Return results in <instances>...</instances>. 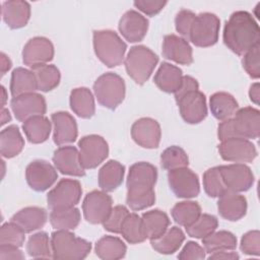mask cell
<instances>
[{"label": "cell", "mask_w": 260, "mask_h": 260, "mask_svg": "<svg viewBox=\"0 0 260 260\" xmlns=\"http://www.w3.org/2000/svg\"><path fill=\"white\" fill-rule=\"evenodd\" d=\"M203 188L209 197H219L226 191L218 167H213L203 174Z\"/></svg>", "instance_id": "f6af8a7d"}, {"label": "cell", "mask_w": 260, "mask_h": 260, "mask_svg": "<svg viewBox=\"0 0 260 260\" xmlns=\"http://www.w3.org/2000/svg\"><path fill=\"white\" fill-rule=\"evenodd\" d=\"M260 134V112L252 107L238 109L235 115L218 125L220 141L229 138L257 139Z\"/></svg>", "instance_id": "3957f363"}, {"label": "cell", "mask_w": 260, "mask_h": 260, "mask_svg": "<svg viewBox=\"0 0 260 260\" xmlns=\"http://www.w3.org/2000/svg\"><path fill=\"white\" fill-rule=\"evenodd\" d=\"M223 43L235 54L243 56L260 44V28L252 14L247 11L234 12L223 28Z\"/></svg>", "instance_id": "7a4b0ae2"}, {"label": "cell", "mask_w": 260, "mask_h": 260, "mask_svg": "<svg viewBox=\"0 0 260 260\" xmlns=\"http://www.w3.org/2000/svg\"><path fill=\"white\" fill-rule=\"evenodd\" d=\"M125 167L117 160L107 161L99 171V186L105 192L116 190L123 182Z\"/></svg>", "instance_id": "83f0119b"}, {"label": "cell", "mask_w": 260, "mask_h": 260, "mask_svg": "<svg viewBox=\"0 0 260 260\" xmlns=\"http://www.w3.org/2000/svg\"><path fill=\"white\" fill-rule=\"evenodd\" d=\"M10 106L16 120L19 122H24L34 116L44 115L47 111L45 98L37 92L24 93L13 98Z\"/></svg>", "instance_id": "e0dca14e"}, {"label": "cell", "mask_w": 260, "mask_h": 260, "mask_svg": "<svg viewBox=\"0 0 260 260\" xmlns=\"http://www.w3.org/2000/svg\"><path fill=\"white\" fill-rule=\"evenodd\" d=\"M141 222L146 239L152 240L161 236L169 229L170 218L166 212L153 209L142 214Z\"/></svg>", "instance_id": "4dcf8cb0"}, {"label": "cell", "mask_w": 260, "mask_h": 260, "mask_svg": "<svg viewBox=\"0 0 260 260\" xmlns=\"http://www.w3.org/2000/svg\"><path fill=\"white\" fill-rule=\"evenodd\" d=\"M243 67L248 75L254 79L260 76V44H257L243 55Z\"/></svg>", "instance_id": "7dc6e473"}, {"label": "cell", "mask_w": 260, "mask_h": 260, "mask_svg": "<svg viewBox=\"0 0 260 260\" xmlns=\"http://www.w3.org/2000/svg\"><path fill=\"white\" fill-rule=\"evenodd\" d=\"M240 248L244 254L251 256L260 255V233L259 231L247 232L241 239Z\"/></svg>", "instance_id": "681fc988"}, {"label": "cell", "mask_w": 260, "mask_h": 260, "mask_svg": "<svg viewBox=\"0 0 260 260\" xmlns=\"http://www.w3.org/2000/svg\"><path fill=\"white\" fill-rule=\"evenodd\" d=\"M162 56L177 64L191 65L193 63V52L188 41L176 35H167L164 38Z\"/></svg>", "instance_id": "7402d4cb"}, {"label": "cell", "mask_w": 260, "mask_h": 260, "mask_svg": "<svg viewBox=\"0 0 260 260\" xmlns=\"http://www.w3.org/2000/svg\"><path fill=\"white\" fill-rule=\"evenodd\" d=\"M82 194L81 185L77 180L62 179L49 191L47 195L48 206L51 210L75 206Z\"/></svg>", "instance_id": "9c48e42d"}, {"label": "cell", "mask_w": 260, "mask_h": 260, "mask_svg": "<svg viewBox=\"0 0 260 260\" xmlns=\"http://www.w3.org/2000/svg\"><path fill=\"white\" fill-rule=\"evenodd\" d=\"M47 211L38 206H28L20 209L12 215L11 221L18 224L25 234L35 232L45 225L47 222Z\"/></svg>", "instance_id": "484cf974"}, {"label": "cell", "mask_w": 260, "mask_h": 260, "mask_svg": "<svg viewBox=\"0 0 260 260\" xmlns=\"http://www.w3.org/2000/svg\"><path fill=\"white\" fill-rule=\"evenodd\" d=\"M218 198L217 209L224 219L237 221L246 215L247 200L243 195L226 190Z\"/></svg>", "instance_id": "cb8c5ba5"}, {"label": "cell", "mask_w": 260, "mask_h": 260, "mask_svg": "<svg viewBox=\"0 0 260 260\" xmlns=\"http://www.w3.org/2000/svg\"><path fill=\"white\" fill-rule=\"evenodd\" d=\"M51 122L44 115L34 116L22 124V130L31 143L38 144L45 142L51 133Z\"/></svg>", "instance_id": "836d02e7"}, {"label": "cell", "mask_w": 260, "mask_h": 260, "mask_svg": "<svg viewBox=\"0 0 260 260\" xmlns=\"http://www.w3.org/2000/svg\"><path fill=\"white\" fill-rule=\"evenodd\" d=\"M119 30L124 39L130 43H137L144 39L148 30V20L135 10L126 11L119 21Z\"/></svg>", "instance_id": "44dd1931"}, {"label": "cell", "mask_w": 260, "mask_h": 260, "mask_svg": "<svg viewBox=\"0 0 260 260\" xmlns=\"http://www.w3.org/2000/svg\"><path fill=\"white\" fill-rule=\"evenodd\" d=\"M217 226H218V220L214 215L203 213V214H200L199 217L192 224H190L185 229L189 237L196 238V239H203L204 237L214 232Z\"/></svg>", "instance_id": "7bdbcfd3"}, {"label": "cell", "mask_w": 260, "mask_h": 260, "mask_svg": "<svg viewBox=\"0 0 260 260\" xmlns=\"http://www.w3.org/2000/svg\"><path fill=\"white\" fill-rule=\"evenodd\" d=\"M157 62V55L142 45L130 48L124 60L127 74L140 85L149 79Z\"/></svg>", "instance_id": "8992f818"}, {"label": "cell", "mask_w": 260, "mask_h": 260, "mask_svg": "<svg viewBox=\"0 0 260 260\" xmlns=\"http://www.w3.org/2000/svg\"><path fill=\"white\" fill-rule=\"evenodd\" d=\"M157 180L156 168L146 161L133 164L127 177L126 203L133 211L143 210L155 202L154 185Z\"/></svg>", "instance_id": "6da1fadb"}, {"label": "cell", "mask_w": 260, "mask_h": 260, "mask_svg": "<svg viewBox=\"0 0 260 260\" xmlns=\"http://www.w3.org/2000/svg\"><path fill=\"white\" fill-rule=\"evenodd\" d=\"M206 252L203 247L193 241L187 242L178 258L181 260H203L206 257Z\"/></svg>", "instance_id": "816d5d0a"}, {"label": "cell", "mask_w": 260, "mask_h": 260, "mask_svg": "<svg viewBox=\"0 0 260 260\" xmlns=\"http://www.w3.org/2000/svg\"><path fill=\"white\" fill-rule=\"evenodd\" d=\"M113 208V199L105 191L93 190L87 193L82 202L83 216L92 224L103 223Z\"/></svg>", "instance_id": "8fae6325"}, {"label": "cell", "mask_w": 260, "mask_h": 260, "mask_svg": "<svg viewBox=\"0 0 260 260\" xmlns=\"http://www.w3.org/2000/svg\"><path fill=\"white\" fill-rule=\"evenodd\" d=\"M260 96V87H259V83L258 82H255L253 83L251 86H250V89H249V98L250 100L258 105L259 104V98Z\"/></svg>", "instance_id": "6f0895ef"}, {"label": "cell", "mask_w": 260, "mask_h": 260, "mask_svg": "<svg viewBox=\"0 0 260 260\" xmlns=\"http://www.w3.org/2000/svg\"><path fill=\"white\" fill-rule=\"evenodd\" d=\"M185 241V234L178 226L168 229L161 236L150 240V245L159 254L170 255L179 250Z\"/></svg>", "instance_id": "f546056e"}, {"label": "cell", "mask_w": 260, "mask_h": 260, "mask_svg": "<svg viewBox=\"0 0 260 260\" xmlns=\"http://www.w3.org/2000/svg\"><path fill=\"white\" fill-rule=\"evenodd\" d=\"M54 126L53 140L58 146L72 143L78 135L77 123L67 112H56L51 116Z\"/></svg>", "instance_id": "603a6c76"}, {"label": "cell", "mask_w": 260, "mask_h": 260, "mask_svg": "<svg viewBox=\"0 0 260 260\" xmlns=\"http://www.w3.org/2000/svg\"><path fill=\"white\" fill-rule=\"evenodd\" d=\"M38 90L37 79L31 70L17 67L11 73L10 92L13 98Z\"/></svg>", "instance_id": "e575fe53"}, {"label": "cell", "mask_w": 260, "mask_h": 260, "mask_svg": "<svg viewBox=\"0 0 260 260\" xmlns=\"http://www.w3.org/2000/svg\"><path fill=\"white\" fill-rule=\"evenodd\" d=\"M80 211L76 207L53 209L49 215L51 225L56 230L71 231L78 226L80 222Z\"/></svg>", "instance_id": "74e56055"}, {"label": "cell", "mask_w": 260, "mask_h": 260, "mask_svg": "<svg viewBox=\"0 0 260 260\" xmlns=\"http://www.w3.org/2000/svg\"><path fill=\"white\" fill-rule=\"evenodd\" d=\"M94 252L103 260H118L126 255L127 247L120 238L105 236L95 243Z\"/></svg>", "instance_id": "d590c367"}, {"label": "cell", "mask_w": 260, "mask_h": 260, "mask_svg": "<svg viewBox=\"0 0 260 260\" xmlns=\"http://www.w3.org/2000/svg\"><path fill=\"white\" fill-rule=\"evenodd\" d=\"M25 240L24 231L15 222H5L0 230V245L22 247Z\"/></svg>", "instance_id": "bcb514c9"}, {"label": "cell", "mask_w": 260, "mask_h": 260, "mask_svg": "<svg viewBox=\"0 0 260 260\" xmlns=\"http://www.w3.org/2000/svg\"><path fill=\"white\" fill-rule=\"evenodd\" d=\"M239 255L236 252H232V250H219L213 253H210L208 259H239Z\"/></svg>", "instance_id": "9f6ffc18"}, {"label": "cell", "mask_w": 260, "mask_h": 260, "mask_svg": "<svg viewBox=\"0 0 260 260\" xmlns=\"http://www.w3.org/2000/svg\"><path fill=\"white\" fill-rule=\"evenodd\" d=\"M1 91H2V109L4 108L5 106V103H6V100H7V94H6V89L5 87L2 85L1 86Z\"/></svg>", "instance_id": "94428289"}, {"label": "cell", "mask_w": 260, "mask_h": 260, "mask_svg": "<svg viewBox=\"0 0 260 260\" xmlns=\"http://www.w3.org/2000/svg\"><path fill=\"white\" fill-rule=\"evenodd\" d=\"M54 58V46L45 37H35L23 47L22 62L29 67L47 64Z\"/></svg>", "instance_id": "d6986e66"}, {"label": "cell", "mask_w": 260, "mask_h": 260, "mask_svg": "<svg viewBox=\"0 0 260 260\" xmlns=\"http://www.w3.org/2000/svg\"><path fill=\"white\" fill-rule=\"evenodd\" d=\"M196 17V14L188 9L180 10L175 18V25L177 31L182 36L183 39L188 40L192 23Z\"/></svg>", "instance_id": "f907efd6"}, {"label": "cell", "mask_w": 260, "mask_h": 260, "mask_svg": "<svg viewBox=\"0 0 260 260\" xmlns=\"http://www.w3.org/2000/svg\"><path fill=\"white\" fill-rule=\"evenodd\" d=\"M30 70L34 72L38 90L47 92L56 88L61 79V74L59 69L52 64H41L30 67Z\"/></svg>", "instance_id": "8d00e7d4"}, {"label": "cell", "mask_w": 260, "mask_h": 260, "mask_svg": "<svg viewBox=\"0 0 260 260\" xmlns=\"http://www.w3.org/2000/svg\"><path fill=\"white\" fill-rule=\"evenodd\" d=\"M218 152L222 159L235 164L252 162L257 156L255 145L245 138H229L218 145Z\"/></svg>", "instance_id": "5bb4252c"}, {"label": "cell", "mask_w": 260, "mask_h": 260, "mask_svg": "<svg viewBox=\"0 0 260 260\" xmlns=\"http://www.w3.org/2000/svg\"><path fill=\"white\" fill-rule=\"evenodd\" d=\"M173 219L182 226H189L201 214V207L195 201H181L174 205L172 208Z\"/></svg>", "instance_id": "ab89813d"}, {"label": "cell", "mask_w": 260, "mask_h": 260, "mask_svg": "<svg viewBox=\"0 0 260 260\" xmlns=\"http://www.w3.org/2000/svg\"><path fill=\"white\" fill-rule=\"evenodd\" d=\"M220 28L219 18L210 12H203L196 15L189 34V39L193 45L200 48L211 47L218 41Z\"/></svg>", "instance_id": "ba28073f"}, {"label": "cell", "mask_w": 260, "mask_h": 260, "mask_svg": "<svg viewBox=\"0 0 260 260\" xmlns=\"http://www.w3.org/2000/svg\"><path fill=\"white\" fill-rule=\"evenodd\" d=\"M51 246L54 259L81 260L87 257L91 244L69 231L57 230L51 235Z\"/></svg>", "instance_id": "5b68a950"}, {"label": "cell", "mask_w": 260, "mask_h": 260, "mask_svg": "<svg viewBox=\"0 0 260 260\" xmlns=\"http://www.w3.org/2000/svg\"><path fill=\"white\" fill-rule=\"evenodd\" d=\"M11 120V115L7 109H2L1 112V125H4L5 123L9 122Z\"/></svg>", "instance_id": "91938a15"}, {"label": "cell", "mask_w": 260, "mask_h": 260, "mask_svg": "<svg viewBox=\"0 0 260 260\" xmlns=\"http://www.w3.org/2000/svg\"><path fill=\"white\" fill-rule=\"evenodd\" d=\"M12 66L10 59L2 52L1 53V76H3Z\"/></svg>", "instance_id": "680465c9"}, {"label": "cell", "mask_w": 260, "mask_h": 260, "mask_svg": "<svg viewBox=\"0 0 260 260\" xmlns=\"http://www.w3.org/2000/svg\"><path fill=\"white\" fill-rule=\"evenodd\" d=\"M134 6L138 8L141 12L148 16H154L158 12L162 10V8L166 6L167 1H160V0H137L134 1Z\"/></svg>", "instance_id": "f5cc1de1"}, {"label": "cell", "mask_w": 260, "mask_h": 260, "mask_svg": "<svg viewBox=\"0 0 260 260\" xmlns=\"http://www.w3.org/2000/svg\"><path fill=\"white\" fill-rule=\"evenodd\" d=\"M197 89H199L198 81L190 75H183L181 85L179 86V88L174 93L175 94V100H178L180 96H182L186 92H189L191 90H197Z\"/></svg>", "instance_id": "db71d44e"}, {"label": "cell", "mask_w": 260, "mask_h": 260, "mask_svg": "<svg viewBox=\"0 0 260 260\" xmlns=\"http://www.w3.org/2000/svg\"><path fill=\"white\" fill-rule=\"evenodd\" d=\"M168 182L172 192L179 198L188 199L199 195L198 176L187 167L169 171Z\"/></svg>", "instance_id": "7c38bea8"}, {"label": "cell", "mask_w": 260, "mask_h": 260, "mask_svg": "<svg viewBox=\"0 0 260 260\" xmlns=\"http://www.w3.org/2000/svg\"><path fill=\"white\" fill-rule=\"evenodd\" d=\"M93 91L99 104L107 109L115 110L125 98L124 79L114 73L107 72L98 77L93 83Z\"/></svg>", "instance_id": "52a82bcc"}, {"label": "cell", "mask_w": 260, "mask_h": 260, "mask_svg": "<svg viewBox=\"0 0 260 260\" xmlns=\"http://www.w3.org/2000/svg\"><path fill=\"white\" fill-rule=\"evenodd\" d=\"M24 254L18 247L0 245V260H23Z\"/></svg>", "instance_id": "11a10c76"}, {"label": "cell", "mask_w": 260, "mask_h": 260, "mask_svg": "<svg viewBox=\"0 0 260 260\" xmlns=\"http://www.w3.org/2000/svg\"><path fill=\"white\" fill-rule=\"evenodd\" d=\"M129 213V210L124 205H116L112 208L109 216L103 222L104 229L110 233L120 234L122 223Z\"/></svg>", "instance_id": "c3c4849f"}, {"label": "cell", "mask_w": 260, "mask_h": 260, "mask_svg": "<svg viewBox=\"0 0 260 260\" xmlns=\"http://www.w3.org/2000/svg\"><path fill=\"white\" fill-rule=\"evenodd\" d=\"M218 170L226 190L237 193L246 192L254 184V175L245 164L219 166Z\"/></svg>", "instance_id": "9a60e30c"}, {"label": "cell", "mask_w": 260, "mask_h": 260, "mask_svg": "<svg viewBox=\"0 0 260 260\" xmlns=\"http://www.w3.org/2000/svg\"><path fill=\"white\" fill-rule=\"evenodd\" d=\"M24 146V139L16 125H10L0 133V152L3 157L12 158L18 155Z\"/></svg>", "instance_id": "d6a6232c"}, {"label": "cell", "mask_w": 260, "mask_h": 260, "mask_svg": "<svg viewBox=\"0 0 260 260\" xmlns=\"http://www.w3.org/2000/svg\"><path fill=\"white\" fill-rule=\"evenodd\" d=\"M53 162L57 171L63 175L82 177L85 169L80 161L79 151L75 146L66 145L57 148L53 154Z\"/></svg>", "instance_id": "ffe728a7"}, {"label": "cell", "mask_w": 260, "mask_h": 260, "mask_svg": "<svg viewBox=\"0 0 260 260\" xmlns=\"http://www.w3.org/2000/svg\"><path fill=\"white\" fill-rule=\"evenodd\" d=\"M206 253H213L219 250H234L237 247L236 236L229 231L212 232L202 239Z\"/></svg>", "instance_id": "f35d334b"}, {"label": "cell", "mask_w": 260, "mask_h": 260, "mask_svg": "<svg viewBox=\"0 0 260 260\" xmlns=\"http://www.w3.org/2000/svg\"><path fill=\"white\" fill-rule=\"evenodd\" d=\"M182 78L183 73L179 67L171 63L164 62L157 69L153 77V81L161 91L167 93H175L181 85Z\"/></svg>", "instance_id": "4316f807"}, {"label": "cell", "mask_w": 260, "mask_h": 260, "mask_svg": "<svg viewBox=\"0 0 260 260\" xmlns=\"http://www.w3.org/2000/svg\"><path fill=\"white\" fill-rule=\"evenodd\" d=\"M69 102L71 110L78 117L88 119L94 115V99L87 87H77L72 89Z\"/></svg>", "instance_id": "1f68e13d"}, {"label": "cell", "mask_w": 260, "mask_h": 260, "mask_svg": "<svg viewBox=\"0 0 260 260\" xmlns=\"http://www.w3.org/2000/svg\"><path fill=\"white\" fill-rule=\"evenodd\" d=\"M93 49L96 57L106 66H119L125 58L127 45L117 32L111 29L93 31Z\"/></svg>", "instance_id": "277c9868"}, {"label": "cell", "mask_w": 260, "mask_h": 260, "mask_svg": "<svg viewBox=\"0 0 260 260\" xmlns=\"http://www.w3.org/2000/svg\"><path fill=\"white\" fill-rule=\"evenodd\" d=\"M26 252L28 256L35 259L53 258L51 240L45 232H38L29 237L26 243Z\"/></svg>", "instance_id": "60d3db41"}, {"label": "cell", "mask_w": 260, "mask_h": 260, "mask_svg": "<svg viewBox=\"0 0 260 260\" xmlns=\"http://www.w3.org/2000/svg\"><path fill=\"white\" fill-rule=\"evenodd\" d=\"M160 165L168 171L185 168L189 165V157L182 147L172 145L162 151L160 155Z\"/></svg>", "instance_id": "ee69618b"}, {"label": "cell", "mask_w": 260, "mask_h": 260, "mask_svg": "<svg viewBox=\"0 0 260 260\" xmlns=\"http://www.w3.org/2000/svg\"><path fill=\"white\" fill-rule=\"evenodd\" d=\"M2 17L12 29L25 26L30 17V5L26 1L9 0L2 3Z\"/></svg>", "instance_id": "d4e9b609"}, {"label": "cell", "mask_w": 260, "mask_h": 260, "mask_svg": "<svg viewBox=\"0 0 260 260\" xmlns=\"http://www.w3.org/2000/svg\"><path fill=\"white\" fill-rule=\"evenodd\" d=\"M120 234L129 244H139L146 240L141 217L136 213H129L124 219Z\"/></svg>", "instance_id": "b9f144b4"}, {"label": "cell", "mask_w": 260, "mask_h": 260, "mask_svg": "<svg viewBox=\"0 0 260 260\" xmlns=\"http://www.w3.org/2000/svg\"><path fill=\"white\" fill-rule=\"evenodd\" d=\"M131 137L143 148H157L161 137L160 126L154 119L140 118L131 127Z\"/></svg>", "instance_id": "ac0fdd59"}, {"label": "cell", "mask_w": 260, "mask_h": 260, "mask_svg": "<svg viewBox=\"0 0 260 260\" xmlns=\"http://www.w3.org/2000/svg\"><path fill=\"white\" fill-rule=\"evenodd\" d=\"M57 178L56 168L44 159L34 160L25 169L26 183L37 192L49 189L56 182Z\"/></svg>", "instance_id": "2e32d148"}, {"label": "cell", "mask_w": 260, "mask_h": 260, "mask_svg": "<svg viewBox=\"0 0 260 260\" xmlns=\"http://www.w3.org/2000/svg\"><path fill=\"white\" fill-rule=\"evenodd\" d=\"M181 117L188 124H198L207 116L206 98L199 89L186 92L176 100Z\"/></svg>", "instance_id": "4fadbf2b"}, {"label": "cell", "mask_w": 260, "mask_h": 260, "mask_svg": "<svg viewBox=\"0 0 260 260\" xmlns=\"http://www.w3.org/2000/svg\"><path fill=\"white\" fill-rule=\"evenodd\" d=\"M80 161L84 169H94L109 155L107 141L100 135L90 134L83 136L78 141Z\"/></svg>", "instance_id": "30bf717a"}, {"label": "cell", "mask_w": 260, "mask_h": 260, "mask_svg": "<svg viewBox=\"0 0 260 260\" xmlns=\"http://www.w3.org/2000/svg\"><path fill=\"white\" fill-rule=\"evenodd\" d=\"M209 107L215 119L224 121L235 115L239 109V104L231 93L218 91L210 96Z\"/></svg>", "instance_id": "f1b7e54d"}]
</instances>
